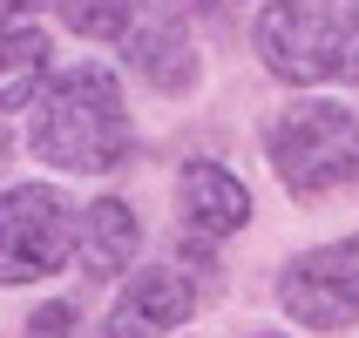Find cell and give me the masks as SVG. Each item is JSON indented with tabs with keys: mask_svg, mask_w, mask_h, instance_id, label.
<instances>
[{
	"mask_svg": "<svg viewBox=\"0 0 359 338\" xmlns=\"http://www.w3.org/2000/svg\"><path fill=\"white\" fill-rule=\"evenodd\" d=\"M27 149L61 176H109L129 162L136 129H129V101L122 81L102 61H75L61 68L34 95V122H27Z\"/></svg>",
	"mask_w": 359,
	"mask_h": 338,
	"instance_id": "1",
	"label": "cell"
},
{
	"mask_svg": "<svg viewBox=\"0 0 359 338\" xmlns=\"http://www.w3.org/2000/svg\"><path fill=\"white\" fill-rule=\"evenodd\" d=\"M258 55L292 88L359 81V7L353 0H271L258 14Z\"/></svg>",
	"mask_w": 359,
	"mask_h": 338,
	"instance_id": "2",
	"label": "cell"
},
{
	"mask_svg": "<svg viewBox=\"0 0 359 338\" xmlns=\"http://www.w3.org/2000/svg\"><path fill=\"white\" fill-rule=\"evenodd\" d=\"M264 156L292 197H325L359 176V122L339 101H292L264 129Z\"/></svg>",
	"mask_w": 359,
	"mask_h": 338,
	"instance_id": "3",
	"label": "cell"
},
{
	"mask_svg": "<svg viewBox=\"0 0 359 338\" xmlns=\"http://www.w3.org/2000/svg\"><path fill=\"white\" fill-rule=\"evenodd\" d=\"M75 258V210L55 183L0 190V284H41Z\"/></svg>",
	"mask_w": 359,
	"mask_h": 338,
	"instance_id": "4",
	"label": "cell"
},
{
	"mask_svg": "<svg viewBox=\"0 0 359 338\" xmlns=\"http://www.w3.org/2000/svg\"><path fill=\"white\" fill-rule=\"evenodd\" d=\"M278 304L312 332H346L359 325V237L346 244H319L305 258L285 264L278 278Z\"/></svg>",
	"mask_w": 359,
	"mask_h": 338,
	"instance_id": "5",
	"label": "cell"
},
{
	"mask_svg": "<svg viewBox=\"0 0 359 338\" xmlns=\"http://www.w3.org/2000/svg\"><path fill=\"white\" fill-rule=\"evenodd\" d=\"M122 41H129V68H136L149 88L183 95V88L197 81V41H190V27H183V7H170V0H142Z\"/></svg>",
	"mask_w": 359,
	"mask_h": 338,
	"instance_id": "6",
	"label": "cell"
},
{
	"mask_svg": "<svg viewBox=\"0 0 359 338\" xmlns=\"http://www.w3.org/2000/svg\"><path fill=\"white\" fill-rule=\"evenodd\" d=\"M177 217H183V244H210L238 237L244 223H251V190H244L224 162H183L177 176Z\"/></svg>",
	"mask_w": 359,
	"mask_h": 338,
	"instance_id": "7",
	"label": "cell"
},
{
	"mask_svg": "<svg viewBox=\"0 0 359 338\" xmlns=\"http://www.w3.org/2000/svg\"><path fill=\"white\" fill-rule=\"evenodd\" d=\"M190 311H197V284L183 278L177 264H149V271H136L116 291L109 338H163V332H177Z\"/></svg>",
	"mask_w": 359,
	"mask_h": 338,
	"instance_id": "8",
	"label": "cell"
},
{
	"mask_svg": "<svg viewBox=\"0 0 359 338\" xmlns=\"http://www.w3.org/2000/svg\"><path fill=\"white\" fill-rule=\"evenodd\" d=\"M136 251H142V223L122 197H95L75 217V264L88 278H122Z\"/></svg>",
	"mask_w": 359,
	"mask_h": 338,
	"instance_id": "9",
	"label": "cell"
},
{
	"mask_svg": "<svg viewBox=\"0 0 359 338\" xmlns=\"http://www.w3.org/2000/svg\"><path fill=\"white\" fill-rule=\"evenodd\" d=\"M48 34L41 27H0V108H27L48 88Z\"/></svg>",
	"mask_w": 359,
	"mask_h": 338,
	"instance_id": "10",
	"label": "cell"
},
{
	"mask_svg": "<svg viewBox=\"0 0 359 338\" xmlns=\"http://www.w3.org/2000/svg\"><path fill=\"white\" fill-rule=\"evenodd\" d=\"M55 14L81 41H122L136 20V0H55Z\"/></svg>",
	"mask_w": 359,
	"mask_h": 338,
	"instance_id": "11",
	"label": "cell"
},
{
	"mask_svg": "<svg viewBox=\"0 0 359 338\" xmlns=\"http://www.w3.org/2000/svg\"><path fill=\"white\" fill-rule=\"evenodd\" d=\"M20 338H95V332H88V325H81V311H75V304H41V311H34V318H27V332H20Z\"/></svg>",
	"mask_w": 359,
	"mask_h": 338,
	"instance_id": "12",
	"label": "cell"
},
{
	"mask_svg": "<svg viewBox=\"0 0 359 338\" xmlns=\"http://www.w3.org/2000/svg\"><path fill=\"white\" fill-rule=\"evenodd\" d=\"M34 7H41V0H0V27H27Z\"/></svg>",
	"mask_w": 359,
	"mask_h": 338,
	"instance_id": "13",
	"label": "cell"
},
{
	"mask_svg": "<svg viewBox=\"0 0 359 338\" xmlns=\"http://www.w3.org/2000/svg\"><path fill=\"white\" fill-rule=\"evenodd\" d=\"M264 338H271V332H264Z\"/></svg>",
	"mask_w": 359,
	"mask_h": 338,
	"instance_id": "14",
	"label": "cell"
}]
</instances>
